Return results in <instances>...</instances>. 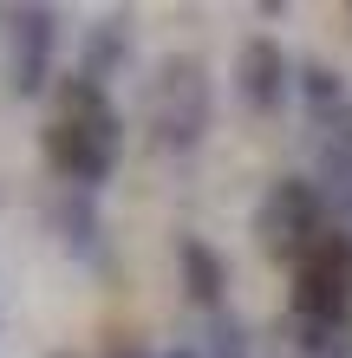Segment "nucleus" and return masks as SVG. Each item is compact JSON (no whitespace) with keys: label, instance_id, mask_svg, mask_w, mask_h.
Returning a JSON list of instances; mask_svg holds the SVG:
<instances>
[{"label":"nucleus","instance_id":"obj_1","mask_svg":"<svg viewBox=\"0 0 352 358\" xmlns=\"http://www.w3.org/2000/svg\"><path fill=\"white\" fill-rule=\"evenodd\" d=\"M111 157H118V111L105 85H92L85 72L72 78L66 92H59V117L46 131V163L52 176H66V189H98L111 176Z\"/></svg>","mask_w":352,"mask_h":358},{"label":"nucleus","instance_id":"obj_2","mask_svg":"<svg viewBox=\"0 0 352 358\" xmlns=\"http://www.w3.org/2000/svg\"><path fill=\"white\" fill-rule=\"evenodd\" d=\"M294 313L314 326H333V332L352 320V235L326 228L294 261Z\"/></svg>","mask_w":352,"mask_h":358},{"label":"nucleus","instance_id":"obj_3","mask_svg":"<svg viewBox=\"0 0 352 358\" xmlns=\"http://www.w3.org/2000/svg\"><path fill=\"white\" fill-rule=\"evenodd\" d=\"M255 235H261V248H267V255L300 261L307 248L326 235V189L300 182V176L274 182V189L261 196V208H255Z\"/></svg>","mask_w":352,"mask_h":358},{"label":"nucleus","instance_id":"obj_4","mask_svg":"<svg viewBox=\"0 0 352 358\" xmlns=\"http://www.w3.org/2000/svg\"><path fill=\"white\" fill-rule=\"evenodd\" d=\"M150 124H157V143L163 150H190V143L209 131V78L202 66H163L157 92H150Z\"/></svg>","mask_w":352,"mask_h":358},{"label":"nucleus","instance_id":"obj_5","mask_svg":"<svg viewBox=\"0 0 352 358\" xmlns=\"http://www.w3.org/2000/svg\"><path fill=\"white\" fill-rule=\"evenodd\" d=\"M235 92L255 104V111H274L281 92H287V52L274 39H248L241 59H235Z\"/></svg>","mask_w":352,"mask_h":358},{"label":"nucleus","instance_id":"obj_6","mask_svg":"<svg viewBox=\"0 0 352 358\" xmlns=\"http://www.w3.org/2000/svg\"><path fill=\"white\" fill-rule=\"evenodd\" d=\"M46 59H52V13L33 7V13H20V39H13V92L46 85Z\"/></svg>","mask_w":352,"mask_h":358},{"label":"nucleus","instance_id":"obj_7","mask_svg":"<svg viewBox=\"0 0 352 358\" xmlns=\"http://www.w3.org/2000/svg\"><path fill=\"white\" fill-rule=\"evenodd\" d=\"M176 267H183V280H190V300H202V306H216V300H222V287H229V267L216 261V248H209V241L176 235Z\"/></svg>","mask_w":352,"mask_h":358},{"label":"nucleus","instance_id":"obj_8","mask_svg":"<svg viewBox=\"0 0 352 358\" xmlns=\"http://www.w3.org/2000/svg\"><path fill=\"white\" fill-rule=\"evenodd\" d=\"M307 98H314V104H326V98H333V104H346V92H339V78L326 72V66H307Z\"/></svg>","mask_w":352,"mask_h":358},{"label":"nucleus","instance_id":"obj_9","mask_svg":"<svg viewBox=\"0 0 352 358\" xmlns=\"http://www.w3.org/2000/svg\"><path fill=\"white\" fill-rule=\"evenodd\" d=\"M209 358H248V332H241L235 320H222V326H216V352H209Z\"/></svg>","mask_w":352,"mask_h":358},{"label":"nucleus","instance_id":"obj_10","mask_svg":"<svg viewBox=\"0 0 352 358\" xmlns=\"http://www.w3.org/2000/svg\"><path fill=\"white\" fill-rule=\"evenodd\" d=\"M170 358H196V352H170Z\"/></svg>","mask_w":352,"mask_h":358},{"label":"nucleus","instance_id":"obj_11","mask_svg":"<svg viewBox=\"0 0 352 358\" xmlns=\"http://www.w3.org/2000/svg\"><path fill=\"white\" fill-rule=\"evenodd\" d=\"M124 358H143V352H124Z\"/></svg>","mask_w":352,"mask_h":358}]
</instances>
